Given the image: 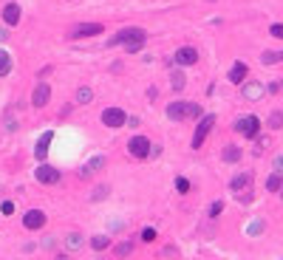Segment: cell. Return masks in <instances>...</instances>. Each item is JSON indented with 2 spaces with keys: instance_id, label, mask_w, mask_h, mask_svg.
I'll list each match as a JSON object with an SVG mask.
<instances>
[{
  "instance_id": "6da1fadb",
  "label": "cell",
  "mask_w": 283,
  "mask_h": 260,
  "mask_svg": "<svg viewBox=\"0 0 283 260\" xmlns=\"http://www.w3.org/2000/svg\"><path fill=\"white\" fill-rule=\"evenodd\" d=\"M145 43H148V32L139 29V26H131V29H122L119 34H114V37L108 40V49H114V46H125L128 57H131V54H136V51H142Z\"/></svg>"
},
{
  "instance_id": "7a4b0ae2",
  "label": "cell",
  "mask_w": 283,
  "mask_h": 260,
  "mask_svg": "<svg viewBox=\"0 0 283 260\" xmlns=\"http://www.w3.org/2000/svg\"><path fill=\"white\" fill-rule=\"evenodd\" d=\"M167 116L176 119V122H184V119H199L204 114H201L199 102H170L167 105Z\"/></svg>"
},
{
  "instance_id": "3957f363",
  "label": "cell",
  "mask_w": 283,
  "mask_h": 260,
  "mask_svg": "<svg viewBox=\"0 0 283 260\" xmlns=\"http://www.w3.org/2000/svg\"><path fill=\"white\" fill-rule=\"evenodd\" d=\"M213 125H216V116H213V114H204V116L199 119V128H196V133H193V147H196V150L204 145V139L210 136Z\"/></svg>"
},
{
  "instance_id": "277c9868",
  "label": "cell",
  "mask_w": 283,
  "mask_h": 260,
  "mask_svg": "<svg viewBox=\"0 0 283 260\" xmlns=\"http://www.w3.org/2000/svg\"><path fill=\"white\" fill-rule=\"evenodd\" d=\"M258 130H261V119L258 116H244V119L235 122V133H241L244 139H255Z\"/></svg>"
},
{
  "instance_id": "5b68a950",
  "label": "cell",
  "mask_w": 283,
  "mask_h": 260,
  "mask_svg": "<svg viewBox=\"0 0 283 260\" xmlns=\"http://www.w3.org/2000/svg\"><path fill=\"white\" fill-rule=\"evenodd\" d=\"M150 150H153V145H150L148 136H133V139L128 142V153H131L133 159H148Z\"/></svg>"
},
{
  "instance_id": "8992f818",
  "label": "cell",
  "mask_w": 283,
  "mask_h": 260,
  "mask_svg": "<svg viewBox=\"0 0 283 260\" xmlns=\"http://www.w3.org/2000/svg\"><path fill=\"white\" fill-rule=\"evenodd\" d=\"M102 125H108V128H122V125H128V114L122 111V108H105L102 111Z\"/></svg>"
},
{
  "instance_id": "52a82bcc",
  "label": "cell",
  "mask_w": 283,
  "mask_h": 260,
  "mask_svg": "<svg viewBox=\"0 0 283 260\" xmlns=\"http://www.w3.org/2000/svg\"><path fill=\"white\" fill-rule=\"evenodd\" d=\"M105 29H102V23H80V26H74L71 29V40H83V37H97V34H102Z\"/></svg>"
},
{
  "instance_id": "ba28073f",
  "label": "cell",
  "mask_w": 283,
  "mask_h": 260,
  "mask_svg": "<svg viewBox=\"0 0 283 260\" xmlns=\"http://www.w3.org/2000/svg\"><path fill=\"white\" fill-rule=\"evenodd\" d=\"M34 179L40 181V184H57V181L63 179V173H60L57 167H51V164H40V167L34 170Z\"/></svg>"
},
{
  "instance_id": "9c48e42d",
  "label": "cell",
  "mask_w": 283,
  "mask_h": 260,
  "mask_svg": "<svg viewBox=\"0 0 283 260\" xmlns=\"http://www.w3.org/2000/svg\"><path fill=\"white\" fill-rule=\"evenodd\" d=\"M49 99H51V85L49 82H37L34 91H32V105L34 108H46Z\"/></svg>"
},
{
  "instance_id": "30bf717a",
  "label": "cell",
  "mask_w": 283,
  "mask_h": 260,
  "mask_svg": "<svg viewBox=\"0 0 283 260\" xmlns=\"http://www.w3.org/2000/svg\"><path fill=\"white\" fill-rule=\"evenodd\" d=\"M46 221H49V218H46V212L43 210H29L26 212V215H23V227L26 229H43L46 227Z\"/></svg>"
},
{
  "instance_id": "8fae6325",
  "label": "cell",
  "mask_w": 283,
  "mask_h": 260,
  "mask_svg": "<svg viewBox=\"0 0 283 260\" xmlns=\"http://www.w3.org/2000/svg\"><path fill=\"white\" fill-rule=\"evenodd\" d=\"M241 94H244V99H250V102H258V99L266 94V85H261V82H244L241 85Z\"/></svg>"
},
{
  "instance_id": "7c38bea8",
  "label": "cell",
  "mask_w": 283,
  "mask_h": 260,
  "mask_svg": "<svg viewBox=\"0 0 283 260\" xmlns=\"http://www.w3.org/2000/svg\"><path fill=\"white\" fill-rule=\"evenodd\" d=\"M20 17H23L20 3H6V6H3V23H6V26H17Z\"/></svg>"
},
{
  "instance_id": "4fadbf2b",
  "label": "cell",
  "mask_w": 283,
  "mask_h": 260,
  "mask_svg": "<svg viewBox=\"0 0 283 260\" xmlns=\"http://www.w3.org/2000/svg\"><path fill=\"white\" fill-rule=\"evenodd\" d=\"M51 142H54V133H51V130H46V133H43V136L37 139V147H34V156H37V162H43V159L49 156Z\"/></svg>"
},
{
  "instance_id": "5bb4252c",
  "label": "cell",
  "mask_w": 283,
  "mask_h": 260,
  "mask_svg": "<svg viewBox=\"0 0 283 260\" xmlns=\"http://www.w3.org/2000/svg\"><path fill=\"white\" fill-rule=\"evenodd\" d=\"M199 63V51L190 49V46H184V49L176 51V65H196Z\"/></svg>"
},
{
  "instance_id": "9a60e30c",
  "label": "cell",
  "mask_w": 283,
  "mask_h": 260,
  "mask_svg": "<svg viewBox=\"0 0 283 260\" xmlns=\"http://www.w3.org/2000/svg\"><path fill=\"white\" fill-rule=\"evenodd\" d=\"M250 74V68H247V63H235L233 68H230V82H235V85H244V77Z\"/></svg>"
},
{
  "instance_id": "2e32d148",
  "label": "cell",
  "mask_w": 283,
  "mask_h": 260,
  "mask_svg": "<svg viewBox=\"0 0 283 260\" xmlns=\"http://www.w3.org/2000/svg\"><path fill=\"white\" fill-rule=\"evenodd\" d=\"M102 167H105V156H94L91 162H85V167H83V179H85V176H94V173H100Z\"/></svg>"
},
{
  "instance_id": "e0dca14e",
  "label": "cell",
  "mask_w": 283,
  "mask_h": 260,
  "mask_svg": "<svg viewBox=\"0 0 283 260\" xmlns=\"http://www.w3.org/2000/svg\"><path fill=\"white\" fill-rule=\"evenodd\" d=\"M250 184H252V173L247 170V173H238V176L233 179V190L235 193H241V190H247Z\"/></svg>"
},
{
  "instance_id": "ac0fdd59",
  "label": "cell",
  "mask_w": 283,
  "mask_h": 260,
  "mask_svg": "<svg viewBox=\"0 0 283 260\" xmlns=\"http://www.w3.org/2000/svg\"><path fill=\"white\" fill-rule=\"evenodd\" d=\"M221 159L227 164H235L238 159H241V147H235V145H227L224 147V153H221Z\"/></svg>"
},
{
  "instance_id": "d6986e66",
  "label": "cell",
  "mask_w": 283,
  "mask_h": 260,
  "mask_svg": "<svg viewBox=\"0 0 283 260\" xmlns=\"http://www.w3.org/2000/svg\"><path fill=\"white\" fill-rule=\"evenodd\" d=\"M66 246L71 249V252H77V249H83L85 246V238L80 235V232H71V235L66 238Z\"/></svg>"
},
{
  "instance_id": "ffe728a7",
  "label": "cell",
  "mask_w": 283,
  "mask_h": 260,
  "mask_svg": "<svg viewBox=\"0 0 283 260\" xmlns=\"http://www.w3.org/2000/svg\"><path fill=\"white\" fill-rule=\"evenodd\" d=\"M266 190L269 193H278V190H283V173H272L266 179Z\"/></svg>"
},
{
  "instance_id": "44dd1931",
  "label": "cell",
  "mask_w": 283,
  "mask_h": 260,
  "mask_svg": "<svg viewBox=\"0 0 283 260\" xmlns=\"http://www.w3.org/2000/svg\"><path fill=\"white\" fill-rule=\"evenodd\" d=\"M12 74V57H9V51L0 49V77H9Z\"/></svg>"
},
{
  "instance_id": "7402d4cb",
  "label": "cell",
  "mask_w": 283,
  "mask_h": 260,
  "mask_svg": "<svg viewBox=\"0 0 283 260\" xmlns=\"http://www.w3.org/2000/svg\"><path fill=\"white\" fill-rule=\"evenodd\" d=\"M170 85H173V91H184V85H187V77H184L182 71H173V74H170Z\"/></svg>"
},
{
  "instance_id": "603a6c76",
  "label": "cell",
  "mask_w": 283,
  "mask_h": 260,
  "mask_svg": "<svg viewBox=\"0 0 283 260\" xmlns=\"http://www.w3.org/2000/svg\"><path fill=\"white\" fill-rule=\"evenodd\" d=\"M283 60V51H264V57H261V63L264 65H275Z\"/></svg>"
},
{
  "instance_id": "cb8c5ba5",
  "label": "cell",
  "mask_w": 283,
  "mask_h": 260,
  "mask_svg": "<svg viewBox=\"0 0 283 260\" xmlns=\"http://www.w3.org/2000/svg\"><path fill=\"white\" fill-rule=\"evenodd\" d=\"M91 99H94V91H91V88H77V105H88V102H91Z\"/></svg>"
},
{
  "instance_id": "d4e9b609",
  "label": "cell",
  "mask_w": 283,
  "mask_h": 260,
  "mask_svg": "<svg viewBox=\"0 0 283 260\" xmlns=\"http://www.w3.org/2000/svg\"><path fill=\"white\" fill-rule=\"evenodd\" d=\"M91 246H94L97 252H102V249L111 246V238H108V235H94V238H91Z\"/></svg>"
},
{
  "instance_id": "484cf974",
  "label": "cell",
  "mask_w": 283,
  "mask_h": 260,
  "mask_svg": "<svg viewBox=\"0 0 283 260\" xmlns=\"http://www.w3.org/2000/svg\"><path fill=\"white\" fill-rule=\"evenodd\" d=\"M269 128H275V130L283 128V114H281V111H275V114L269 116Z\"/></svg>"
},
{
  "instance_id": "4316f807",
  "label": "cell",
  "mask_w": 283,
  "mask_h": 260,
  "mask_svg": "<svg viewBox=\"0 0 283 260\" xmlns=\"http://www.w3.org/2000/svg\"><path fill=\"white\" fill-rule=\"evenodd\" d=\"M131 252H133V244H131V241H125V244L117 246V255H119V258H128Z\"/></svg>"
},
{
  "instance_id": "83f0119b",
  "label": "cell",
  "mask_w": 283,
  "mask_h": 260,
  "mask_svg": "<svg viewBox=\"0 0 283 260\" xmlns=\"http://www.w3.org/2000/svg\"><path fill=\"white\" fill-rule=\"evenodd\" d=\"M221 212H224V201H213V207H210V218H221Z\"/></svg>"
},
{
  "instance_id": "f1b7e54d",
  "label": "cell",
  "mask_w": 283,
  "mask_h": 260,
  "mask_svg": "<svg viewBox=\"0 0 283 260\" xmlns=\"http://www.w3.org/2000/svg\"><path fill=\"white\" fill-rule=\"evenodd\" d=\"M261 229H264V221H252L247 227V235H261Z\"/></svg>"
},
{
  "instance_id": "f546056e",
  "label": "cell",
  "mask_w": 283,
  "mask_h": 260,
  "mask_svg": "<svg viewBox=\"0 0 283 260\" xmlns=\"http://www.w3.org/2000/svg\"><path fill=\"white\" fill-rule=\"evenodd\" d=\"M142 241H145V244H153V241H156V229L148 227L145 232H142Z\"/></svg>"
},
{
  "instance_id": "4dcf8cb0",
  "label": "cell",
  "mask_w": 283,
  "mask_h": 260,
  "mask_svg": "<svg viewBox=\"0 0 283 260\" xmlns=\"http://www.w3.org/2000/svg\"><path fill=\"white\" fill-rule=\"evenodd\" d=\"M176 190H179V193H190V181L187 179H176Z\"/></svg>"
},
{
  "instance_id": "1f68e13d",
  "label": "cell",
  "mask_w": 283,
  "mask_h": 260,
  "mask_svg": "<svg viewBox=\"0 0 283 260\" xmlns=\"http://www.w3.org/2000/svg\"><path fill=\"white\" fill-rule=\"evenodd\" d=\"M105 195H108V187H97V190H94V195H91V198H94V201H102Z\"/></svg>"
},
{
  "instance_id": "d6a6232c",
  "label": "cell",
  "mask_w": 283,
  "mask_h": 260,
  "mask_svg": "<svg viewBox=\"0 0 283 260\" xmlns=\"http://www.w3.org/2000/svg\"><path fill=\"white\" fill-rule=\"evenodd\" d=\"M269 34H272V37H278V40H283V26H281V23H275V26L269 29Z\"/></svg>"
},
{
  "instance_id": "836d02e7",
  "label": "cell",
  "mask_w": 283,
  "mask_h": 260,
  "mask_svg": "<svg viewBox=\"0 0 283 260\" xmlns=\"http://www.w3.org/2000/svg\"><path fill=\"white\" fill-rule=\"evenodd\" d=\"M0 212H3V215H12V212H15V204H12V201H3V204H0Z\"/></svg>"
},
{
  "instance_id": "e575fe53",
  "label": "cell",
  "mask_w": 283,
  "mask_h": 260,
  "mask_svg": "<svg viewBox=\"0 0 283 260\" xmlns=\"http://www.w3.org/2000/svg\"><path fill=\"white\" fill-rule=\"evenodd\" d=\"M6 130H9V133L17 130V122H15V116H12V114H6Z\"/></svg>"
},
{
  "instance_id": "d590c367",
  "label": "cell",
  "mask_w": 283,
  "mask_h": 260,
  "mask_svg": "<svg viewBox=\"0 0 283 260\" xmlns=\"http://www.w3.org/2000/svg\"><path fill=\"white\" fill-rule=\"evenodd\" d=\"M275 167H278L275 173H283V156H278V159H275Z\"/></svg>"
},
{
  "instance_id": "8d00e7d4",
  "label": "cell",
  "mask_w": 283,
  "mask_h": 260,
  "mask_svg": "<svg viewBox=\"0 0 283 260\" xmlns=\"http://www.w3.org/2000/svg\"><path fill=\"white\" fill-rule=\"evenodd\" d=\"M6 37H9V29L3 26V29H0V40H6Z\"/></svg>"
},
{
  "instance_id": "74e56055",
  "label": "cell",
  "mask_w": 283,
  "mask_h": 260,
  "mask_svg": "<svg viewBox=\"0 0 283 260\" xmlns=\"http://www.w3.org/2000/svg\"><path fill=\"white\" fill-rule=\"evenodd\" d=\"M57 260H68V258H57Z\"/></svg>"
},
{
  "instance_id": "f35d334b",
  "label": "cell",
  "mask_w": 283,
  "mask_h": 260,
  "mask_svg": "<svg viewBox=\"0 0 283 260\" xmlns=\"http://www.w3.org/2000/svg\"><path fill=\"white\" fill-rule=\"evenodd\" d=\"M281 198H283V193H281Z\"/></svg>"
}]
</instances>
